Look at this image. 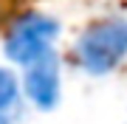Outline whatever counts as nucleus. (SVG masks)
Wrapping results in <instances>:
<instances>
[{
  "mask_svg": "<svg viewBox=\"0 0 127 124\" xmlns=\"http://www.w3.org/2000/svg\"><path fill=\"white\" fill-rule=\"evenodd\" d=\"M20 87H23V99L34 110L51 113L62 101V71H59V56L48 51L45 56L28 62L20 76Z\"/></svg>",
  "mask_w": 127,
  "mask_h": 124,
  "instance_id": "obj_3",
  "label": "nucleus"
},
{
  "mask_svg": "<svg viewBox=\"0 0 127 124\" xmlns=\"http://www.w3.org/2000/svg\"><path fill=\"white\" fill-rule=\"evenodd\" d=\"M127 59V17H104L73 42V62L88 76H107Z\"/></svg>",
  "mask_w": 127,
  "mask_h": 124,
  "instance_id": "obj_1",
  "label": "nucleus"
},
{
  "mask_svg": "<svg viewBox=\"0 0 127 124\" xmlns=\"http://www.w3.org/2000/svg\"><path fill=\"white\" fill-rule=\"evenodd\" d=\"M62 31L57 17L51 14H42V11H26L23 17H17L6 34V42H3V54L6 59L26 68L28 62L45 56L48 51H54V42Z\"/></svg>",
  "mask_w": 127,
  "mask_h": 124,
  "instance_id": "obj_2",
  "label": "nucleus"
},
{
  "mask_svg": "<svg viewBox=\"0 0 127 124\" xmlns=\"http://www.w3.org/2000/svg\"><path fill=\"white\" fill-rule=\"evenodd\" d=\"M20 99H23L20 76L11 68L0 65V116H14L20 110Z\"/></svg>",
  "mask_w": 127,
  "mask_h": 124,
  "instance_id": "obj_4",
  "label": "nucleus"
},
{
  "mask_svg": "<svg viewBox=\"0 0 127 124\" xmlns=\"http://www.w3.org/2000/svg\"><path fill=\"white\" fill-rule=\"evenodd\" d=\"M0 124H14V116H0Z\"/></svg>",
  "mask_w": 127,
  "mask_h": 124,
  "instance_id": "obj_5",
  "label": "nucleus"
}]
</instances>
